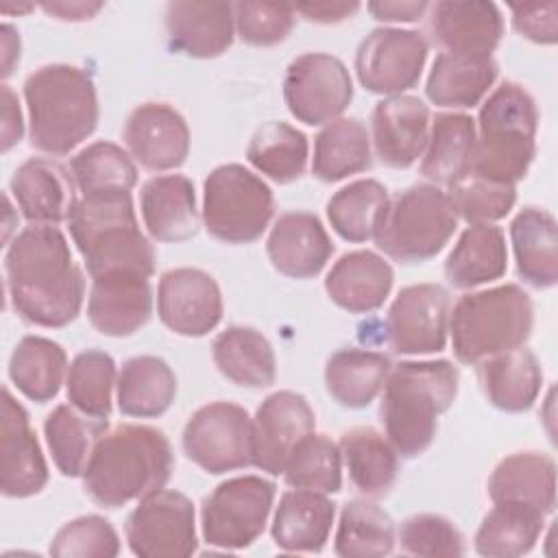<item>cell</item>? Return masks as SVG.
I'll return each instance as SVG.
<instances>
[{
	"label": "cell",
	"instance_id": "cell-1",
	"mask_svg": "<svg viewBox=\"0 0 558 558\" xmlns=\"http://www.w3.org/2000/svg\"><path fill=\"white\" fill-rule=\"evenodd\" d=\"M4 288L20 318L37 327L70 325L85 299V277L54 225H28L7 244Z\"/></svg>",
	"mask_w": 558,
	"mask_h": 558
},
{
	"label": "cell",
	"instance_id": "cell-2",
	"mask_svg": "<svg viewBox=\"0 0 558 558\" xmlns=\"http://www.w3.org/2000/svg\"><path fill=\"white\" fill-rule=\"evenodd\" d=\"M172 466V447L161 429L122 423L98 438L83 471V488L98 506L122 508L163 488Z\"/></svg>",
	"mask_w": 558,
	"mask_h": 558
},
{
	"label": "cell",
	"instance_id": "cell-3",
	"mask_svg": "<svg viewBox=\"0 0 558 558\" xmlns=\"http://www.w3.org/2000/svg\"><path fill=\"white\" fill-rule=\"evenodd\" d=\"M31 146L68 155L98 126L100 107L92 74L70 63H48L24 81Z\"/></svg>",
	"mask_w": 558,
	"mask_h": 558
},
{
	"label": "cell",
	"instance_id": "cell-4",
	"mask_svg": "<svg viewBox=\"0 0 558 558\" xmlns=\"http://www.w3.org/2000/svg\"><path fill=\"white\" fill-rule=\"evenodd\" d=\"M458 381V366L449 360L392 366L381 390L379 416L386 438L401 458H416L434 442L438 416L456 401Z\"/></svg>",
	"mask_w": 558,
	"mask_h": 558
},
{
	"label": "cell",
	"instance_id": "cell-5",
	"mask_svg": "<svg viewBox=\"0 0 558 558\" xmlns=\"http://www.w3.org/2000/svg\"><path fill=\"white\" fill-rule=\"evenodd\" d=\"M68 229L89 277L109 272L153 277L157 255L140 229L131 192L78 196Z\"/></svg>",
	"mask_w": 558,
	"mask_h": 558
},
{
	"label": "cell",
	"instance_id": "cell-6",
	"mask_svg": "<svg viewBox=\"0 0 558 558\" xmlns=\"http://www.w3.org/2000/svg\"><path fill=\"white\" fill-rule=\"evenodd\" d=\"M536 131V100L523 85L504 81L480 107L471 174L517 185L534 161Z\"/></svg>",
	"mask_w": 558,
	"mask_h": 558
},
{
	"label": "cell",
	"instance_id": "cell-7",
	"mask_svg": "<svg viewBox=\"0 0 558 558\" xmlns=\"http://www.w3.org/2000/svg\"><path fill=\"white\" fill-rule=\"evenodd\" d=\"M534 327L530 294L517 283L462 294L449 312V338L458 362L477 364L523 347Z\"/></svg>",
	"mask_w": 558,
	"mask_h": 558
},
{
	"label": "cell",
	"instance_id": "cell-8",
	"mask_svg": "<svg viewBox=\"0 0 558 558\" xmlns=\"http://www.w3.org/2000/svg\"><path fill=\"white\" fill-rule=\"evenodd\" d=\"M458 229L447 192L434 183H414L390 198L388 214L373 238L395 262L421 264L436 257Z\"/></svg>",
	"mask_w": 558,
	"mask_h": 558
},
{
	"label": "cell",
	"instance_id": "cell-9",
	"mask_svg": "<svg viewBox=\"0 0 558 558\" xmlns=\"http://www.w3.org/2000/svg\"><path fill=\"white\" fill-rule=\"evenodd\" d=\"M272 214V190L253 170L222 163L207 174L201 218L211 238L225 244H251L268 229Z\"/></svg>",
	"mask_w": 558,
	"mask_h": 558
},
{
	"label": "cell",
	"instance_id": "cell-10",
	"mask_svg": "<svg viewBox=\"0 0 558 558\" xmlns=\"http://www.w3.org/2000/svg\"><path fill=\"white\" fill-rule=\"evenodd\" d=\"M275 493V482L262 475L220 482L201 506L203 541L225 551L253 545L268 523Z\"/></svg>",
	"mask_w": 558,
	"mask_h": 558
},
{
	"label": "cell",
	"instance_id": "cell-11",
	"mask_svg": "<svg viewBox=\"0 0 558 558\" xmlns=\"http://www.w3.org/2000/svg\"><path fill=\"white\" fill-rule=\"evenodd\" d=\"M181 445L185 456L211 475L251 466L253 418L231 401H211L201 405L185 423Z\"/></svg>",
	"mask_w": 558,
	"mask_h": 558
},
{
	"label": "cell",
	"instance_id": "cell-12",
	"mask_svg": "<svg viewBox=\"0 0 558 558\" xmlns=\"http://www.w3.org/2000/svg\"><path fill=\"white\" fill-rule=\"evenodd\" d=\"M124 536L140 558L192 556L198 547L192 499L168 488L144 495L126 517Z\"/></svg>",
	"mask_w": 558,
	"mask_h": 558
},
{
	"label": "cell",
	"instance_id": "cell-13",
	"mask_svg": "<svg viewBox=\"0 0 558 558\" xmlns=\"http://www.w3.org/2000/svg\"><path fill=\"white\" fill-rule=\"evenodd\" d=\"M283 100L299 122L325 126L349 109L353 81L338 57L329 52H305L286 68Z\"/></svg>",
	"mask_w": 558,
	"mask_h": 558
},
{
	"label": "cell",
	"instance_id": "cell-14",
	"mask_svg": "<svg viewBox=\"0 0 558 558\" xmlns=\"http://www.w3.org/2000/svg\"><path fill=\"white\" fill-rule=\"evenodd\" d=\"M427 52V39L418 31L375 28L357 46V81L366 92L377 96L405 94L418 83Z\"/></svg>",
	"mask_w": 558,
	"mask_h": 558
},
{
	"label": "cell",
	"instance_id": "cell-15",
	"mask_svg": "<svg viewBox=\"0 0 558 558\" xmlns=\"http://www.w3.org/2000/svg\"><path fill=\"white\" fill-rule=\"evenodd\" d=\"M449 292L438 283H412L399 290L386 314V338L399 355H429L449 338Z\"/></svg>",
	"mask_w": 558,
	"mask_h": 558
},
{
	"label": "cell",
	"instance_id": "cell-16",
	"mask_svg": "<svg viewBox=\"0 0 558 558\" xmlns=\"http://www.w3.org/2000/svg\"><path fill=\"white\" fill-rule=\"evenodd\" d=\"M222 292L216 279L201 268H172L157 286L159 320L185 338L207 336L222 320Z\"/></svg>",
	"mask_w": 558,
	"mask_h": 558
},
{
	"label": "cell",
	"instance_id": "cell-17",
	"mask_svg": "<svg viewBox=\"0 0 558 558\" xmlns=\"http://www.w3.org/2000/svg\"><path fill=\"white\" fill-rule=\"evenodd\" d=\"M316 429L307 399L292 390L268 395L253 416V464L268 475H281L294 447Z\"/></svg>",
	"mask_w": 558,
	"mask_h": 558
},
{
	"label": "cell",
	"instance_id": "cell-18",
	"mask_svg": "<svg viewBox=\"0 0 558 558\" xmlns=\"http://www.w3.org/2000/svg\"><path fill=\"white\" fill-rule=\"evenodd\" d=\"M48 484V464L31 427L26 408L2 388L0 427V490L11 499H26Z\"/></svg>",
	"mask_w": 558,
	"mask_h": 558
},
{
	"label": "cell",
	"instance_id": "cell-19",
	"mask_svg": "<svg viewBox=\"0 0 558 558\" xmlns=\"http://www.w3.org/2000/svg\"><path fill=\"white\" fill-rule=\"evenodd\" d=\"M129 155L150 172L174 170L190 155V129L185 118L166 102L137 105L122 129Z\"/></svg>",
	"mask_w": 558,
	"mask_h": 558
},
{
	"label": "cell",
	"instance_id": "cell-20",
	"mask_svg": "<svg viewBox=\"0 0 558 558\" xmlns=\"http://www.w3.org/2000/svg\"><path fill=\"white\" fill-rule=\"evenodd\" d=\"M429 107L410 94L379 100L371 116V144L379 161L388 168H410L427 146Z\"/></svg>",
	"mask_w": 558,
	"mask_h": 558
},
{
	"label": "cell",
	"instance_id": "cell-21",
	"mask_svg": "<svg viewBox=\"0 0 558 558\" xmlns=\"http://www.w3.org/2000/svg\"><path fill=\"white\" fill-rule=\"evenodd\" d=\"M153 316V288L148 277L135 272H109L92 277L87 318L109 338H126L140 331Z\"/></svg>",
	"mask_w": 558,
	"mask_h": 558
},
{
	"label": "cell",
	"instance_id": "cell-22",
	"mask_svg": "<svg viewBox=\"0 0 558 558\" xmlns=\"http://www.w3.org/2000/svg\"><path fill=\"white\" fill-rule=\"evenodd\" d=\"M72 172L48 157H31L20 163L9 181L17 209L31 225L68 222L78 201Z\"/></svg>",
	"mask_w": 558,
	"mask_h": 558
},
{
	"label": "cell",
	"instance_id": "cell-23",
	"mask_svg": "<svg viewBox=\"0 0 558 558\" xmlns=\"http://www.w3.org/2000/svg\"><path fill=\"white\" fill-rule=\"evenodd\" d=\"M429 33L442 52L493 57L504 37V17L495 2L440 0L429 4Z\"/></svg>",
	"mask_w": 558,
	"mask_h": 558
},
{
	"label": "cell",
	"instance_id": "cell-24",
	"mask_svg": "<svg viewBox=\"0 0 558 558\" xmlns=\"http://www.w3.org/2000/svg\"><path fill=\"white\" fill-rule=\"evenodd\" d=\"M266 253L277 272L292 279H310L327 266L333 242L318 216L286 211L270 227Z\"/></svg>",
	"mask_w": 558,
	"mask_h": 558
},
{
	"label": "cell",
	"instance_id": "cell-25",
	"mask_svg": "<svg viewBox=\"0 0 558 558\" xmlns=\"http://www.w3.org/2000/svg\"><path fill=\"white\" fill-rule=\"evenodd\" d=\"M166 35L172 50L192 59L220 57L235 35L231 2H187L166 4Z\"/></svg>",
	"mask_w": 558,
	"mask_h": 558
},
{
	"label": "cell",
	"instance_id": "cell-26",
	"mask_svg": "<svg viewBox=\"0 0 558 558\" xmlns=\"http://www.w3.org/2000/svg\"><path fill=\"white\" fill-rule=\"evenodd\" d=\"M140 214L157 242H185L198 233L194 183L185 174L150 177L140 190Z\"/></svg>",
	"mask_w": 558,
	"mask_h": 558
},
{
	"label": "cell",
	"instance_id": "cell-27",
	"mask_svg": "<svg viewBox=\"0 0 558 558\" xmlns=\"http://www.w3.org/2000/svg\"><path fill=\"white\" fill-rule=\"evenodd\" d=\"M395 270L375 251L344 253L325 277L327 296L349 314H368L384 305L392 290Z\"/></svg>",
	"mask_w": 558,
	"mask_h": 558
},
{
	"label": "cell",
	"instance_id": "cell-28",
	"mask_svg": "<svg viewBox=\"0 0 558 558\" xmlns=\"http://www.w3.org/2000/svg\"><path fill=\"white\" fill-rule=\"evenodd\" d=\"M333 519L336 504L325 493L292 488L279 497L270 536L283 551L318 554L329 541Z\"/></svg>",
	"mask_w": 558,
	"mask_h": 558
},
{
	"label": "cell",
	"instance_id": "cell-29",
	"mask_svg": "<svg viewBox=\"0 0 558 558\" xmlns=\"http://www.w3.org/2000/svg\"><path fill=\"white\" fill-rule=\"evenodd\" d=\"M488 497L512 501L551 514L556 508V462L543 451L506 456L488 477Z\"/></svg>",
	"mask_w": 558,
	"mask_h": 558
},
{
	"label": "cell",
	"instance_id": "cell-30",
	"mask_svg": "<svg viewBox=\"0 0 558 558\" xmlns=\"http://www.w3.org/2000/svg\"><path fill=\"white\" fill-rule=\"evenodd\" d=\"M477 377L488 403L512 414L530 410L543 388V368L525 347L477 362Z\"/></svg>",
	"mask_w": 558,
	"mask_h": 558
},
{
	"label": "cell",
	"instance_id": "cell-31",
	"mask_svg": "<svg viewBox=\"0 0 558 558\" xmlns=\"http://www.w3.org/2000/svg\"><path fill=\"white\" fill-rule=\"evenodd\" d=\"M473 150L475 120L460 111L436 113L429 124V137L418 172L434 185L451 187L471 172Z\"/></svg>",
	"mask_w": 558,
	"mask_h": 558
},
{
	"label": "cell",
	"instance_id": "cell-32",
	"mask_svg": "<svg viewBox=\"0 0 558 558\" xmlns=\"http://www.w3.org/2000/svg\"><path fill=\"white\" fill-rule=\"evenodd\" d=\"M510 240L519 277L547 290L558 281V238L556 218L541 207H523L510 222Z\"/></svg>",
	"mask_w": 558,
	"mask_h": 558
},
{
	"label": "cell",
	"instance_id": "cell-33",
	"mask_svg": "<svg viewBox=\"0 0 558 558\" xmlns=\"http://www.w3.org/2000/svg\"><path fill=\"white\" fill-rule=\"evenodd\" d=\"M497 74L499 68L493 57L440 52L432 63L425 94L436 107L471 109L482 102Z\"/></svg>",
	"mask_w": 558,
	"mask_h": 558
},
{
	"label": "cell",
	"instance_id": "cell-34",
	"mask_svg": "<svg viewBox=\"0 0 558 558\" xmlns=\"http://www.w3.org/2000/svg\"><path fill=\"white\" fill-rule=\"evenodd\" d=\"M392 371L388 355L360 347H344L325 364V388L336 403L349 410L371 405Z\"/></svg>",
	"mask_w": 558,
	"mask_h": 558
},
{
	"label": "cell",
	"instance_id": "cell-35",
	"mask_svg": "<svg viewBox=\"0 0 558 558\" xmlns=\"http://www.w3.org/2000/svg\"><path fill=\"white\" fill-rule=\"evenodd\" d=\"M338 447L349 482L357 493L377 499L395 486L401 456L386 434L375 427H353L342 434Z\"/></svg>",
	"mask_w": 558,
	"mask_h": 558
},
{
	"label": "cell",
	"instance_id": "cell-36",
	"mask_svg": "<svg viewBox=\"0 0 558 558\" xmlns=\"http://www.w3.org/2000/svg\"><path fill=\"white\" fill-rule=\"evenodd\" d=\"M211 357L222 377L244 388H266L277 377L268 338L248 325H231L211 342Z\"/></svg>",
	"mask_w": 558,
	"mask_h": 558
},
{
	"label": "cell",
	"instance_id": "cell-37",
	"mask_svg": "<svg viewBox=\"0 0 558 558\" xmlns=\"http://www.w3.org/2000/svg\"><path fill=\"white\" fill-rule=\"evenodd\" d=\"M506 268V238L495 225H469L445 259V277L458 290H473L495 281Z\"/></svg>",
	"mask_w": 558,
	"mask_h": 558
},
{
	"label": "cell",
	"instance_id": "cell-38",
	"mask_svg": "<svg viewBox=\"0 0 558 558\" xmlns=\"http://www.w3.org/2000/svg\"><path fill=\"white\" fill-rule=\"evenodd\" d=\"M116 395L124 416L155 418L170 410L177 397V375L157 355H135L122 364Z\"/></svg>",
	"mask_w": 558,
	"mask_h": 558
},
{
	"label": "cell",
	"instance_id": "cell-39",
	"mask_svg": "<svg viewBox=\"0 0 558 558\" xmlns=\"http://www.w3.org/2000/svg\"><path fill=\"white\" fill-rule=\"evenodd\" d=\"M373 166V144L360 118H338L314 137L312 174L323 183H336Z\"/></svg>",
	"mask_w": 558,
	"mask_h": 558
},
{
	"label": "cell",
	"instance_id": "cell-40",
	"mask_svg": "<svg viewBox=\"0 0 558 558\" xmlns=\"http://www.w3.org/2000/svg\"><path fill=\"white\" fill-rule=\"evenodd\" d=\"M545 512L512 504L495 501V506L482 519L473 547L486 558H517L534 549L545 527Z\"/></svg>",
	"mask_w": 558,
	"mask_h": 558
},
{
	"label": "cell",
	"instance_id": "cell-41",
	"mask_svg": "<svg viewBox=\"0 0 558 558\" xmlns=\"http://www.w3.org/2000/svg\"><path fill=\"white\" fill-rule=\"evenodd\" d=\"M68 368L63 347L46 336H24L9 357V379L35 403H46L59 395Z\"/></svg>",
	"mask_w": 558,
	"mask_h": 558
},
{
	"label": "cell",
	"instance_id": "cell-42",
	"mask_svg": "<svg viewBox=\"0 0 558 558\" xmlns=\"http://www.w3.org/2000/svg\"><path fill=\"white\" fill-rule=\"evenodd\" d=\"M107 427V421L87 416L72 403L57 405L44 421L46 445L57 471L65 477H83L92 451Z\"/></svg>",
	"mask_w": 558,
	"mask_h": 558
},
{
	"label": "cell",
	"instance_id": "cell-43",
	"mask_svg": "<svg viewBox=\"0 0 558 558\" xmlns=\"http://www.w3.org/2000/svg\"><path fill=\"white\" fill-rule=\"evenodd\" d=\"M390 194L375 179H357L327 201V220L347 242L373 240L388 214Z\"/></svg>",
	"mask_w": 558,
	"mask_h": 558
},
{
	"label": "cell",
	"instance_id": "cell-44",
	"mask_svg": "<svg viewBox=\"0 0 558 558\" xmlns=\"http://www.w3.org/2000/svg\"><path fill=\"white\" fill-rule=\"evenodd\" d=\"M248 163L279 185H288L305 174L310 144L303 131L288 122H266L255 129L246 146Z\"/></svg>",
	"mask_w": 558,
	"mask_h": 558
},
{
	"label": "cell",
	"instance_id": "cell-45",
	"mask_svg": "<svg viewBox=\"0 0 558 558\" xmlns=\"http://www.w3.org/2000/svg\"><path fill=\"white\" fill-rule=\"evenodd\" d=\"M397 543L390 514L368 499L347 501L340 510L333 551L342 558H379Z\"/></svg>",
	"mask_w": 558,
	"mask_h": 558
},
{
	"label": "cell",
	"instance_id": "cell-46",
	"mask_svg": "<svg viewBox=\"0 0 558 558\" xmlns=\"http://www.w3.org/2000/svg\"><path fill=\"white\" fill-rule=\"evenodd\" d=\"M70 172L81 196L131 192L137 183L135 159L113 142H94L70 159Z\"/></svg>",
	"mask_w": 558,
	"mask_h": 558
},
{
	"label": "cell",
	"instance_id": "cell-47",
	"mask_svg": "<svg viewBox=\"0 0 558 558\" xmlns=\"http://www.w3.org/2000/svg\"><path fill=\"white\" fill-rule=\"evenodd\" d=\"M118 384L116 362L100 349H87L74 355L65 377L68 401L87 416L107 421L111 414V397Z\"/></svg>",
	"mask_w": 558,
	"mask_h": 558
},
{
	"label": "cell",
	"instance_id": "cell-48",
	"mask_svg": "<svg viewBox=\"0 0 558 558\" xmlns=\"http://www.w3.org/2000/svg\"><path fill=\"white\" fill-rule=\"evenodd\" d=\"M283 480L292 488L316 493H338L342 488V456L340 447L325 434L312 432L290 453Z\"/></svg>",
	"mask_w": 558,
	"mask_h": 558
},
{
	"label": "cell",
	"instance_id": "cell-49",
	"mask_svg": "<svg viewBox=\"0 0 558 558\" xmlns=\"http://www.w3.org/2000/svg\"><path fill=\"white\" fill-rule=\"evenodd\" d=\"M447 196L456 216L464 222L493 225L506 218L514 207L517 187L510 183H495L469 172L447 190Z\"/></svg>",
	"mask_w": 558,
	"mask_h": 558
},
{
	"label": "cell",
	"instance_id": "cell-50",
	"mask_svg": "<svg viewBox=\"0 0 558 558\" xmlns=\"http://www.w3.org/2000/svg\"><path fill=\"white\" fill-rule=\"evenodd\" d=\"M48 551L54 558H113L120 554V536L105 517L83 514L57 530Z\"/></svg>",
	"mask_w": 558,
	"mask_h": 558
},
{
	"label": "cell",
	"instance_id": "cell-51",
	"mask_svg": "<svg viewBox=\"0 0 558 558\" xmlns=\"http://www.w3.org/2000/svg\"><path fill=\"white\" fill-rule=\"evenodd\" d=\"M397 543L410 556H462L466 551L464 536L456 523L434 512L408 517L399 527Z\"/></svg>",
	"mask_w": 558,
	"mask_h": 558
},
{
	"label": "cell",
	"instance_id": "cell-52",
	"mask_svg": "<svg viewBox=\"0 0 558 558\" xmlns=\"http://www.w3.org/2000/svg\"><path fill=\"white\" fill-rule=\"evenodd\" d=\"M294 7L279 2H233L238 37L248 46H277L294 28Z\"/></svg>",
	"mask_w": 558,
	"mask_h": 558
},
{
	"label": "cell",
	"instance_id": "cell-53",
	"mask_svg": "<svg viewBox=\"0 0 558 558\" xmlns=\"http://www.w3.org/2000/svg\"><path fill=\"white\" fill-rule=\"evenodd\" d=\"M512 13L514 31L541 46H554L558 41V2H521L508 4Z\"/></svg>",
	"mask_w": 558,
	"mask_h": 558
},
{
	"label": "cell",
	"instance_id": "cell-54",
	"mask_svg": "<svg viewBox=\"0 0 558 558\" xmlns=\"http://www.w3.org/2000/svg\"><path fill=\"white\" fill-rule=\"evenodd\" d=\"M22 135H24V120H22L20 100L13 94V89L4 83L2 85V140H0V150L9 153L15 144H20Z\"/></svg>",
	"mask_w": 558,
	"mask_h": 558
},
{
	"label": "cell",
	"instance_id": "cell-55",
	"mask_svg": "<svg viewBox=\"0 0 558 558\" xmlns=\"http://www.w3.org/2000/svg\"><path fill=\"white\" fill-rule=\"evenodd\" d=\"M292 7L294 13L316 24H338L360 11V2H303Z\"/></svg>",
	"mask_w": 558,
	"mask_h": 558
},
{
	"label": "cell",
	"instance_id": "cell-56",
	"mask_svg": "<svg viewBox=\"0 0 558 558\" xmlns=\"http://www.w3.org/2000/svg\"><path fill=\"white\" fill-rule=\"evenodd\" d=\"M366 9L379 22H416L429 9V2H368Z\"/></svg>",
	"mask_w": 558,
	"mask_h": 558
},
{
	"label": "cell",
	"instance_id": "cell-57",
	"mask_svg": "<svg viewBox=\"0 0 558 558\" xmlns=\"http://www.w3.org/2000/svg\"><path fill=\"white\" fill-rule=\"evenodd\" d=\"M48 15L63 22H85L92 20L105 4L102 2H41L39 4Z\"/></svg>",
	"mask_w": 558,
	"mask_h": 558
},
{
	"label": "cell",
	"instance_id": "cell-58",
	"mask_svg": "<svg viewBox=\"0 0 558 558\" xmlns=\"http://www.w3.org/2000/svg\"><path fill=\"white\" fill-rule=\"evenodd\" d=\"M0 41H2V76L7 78L15 63L20 61V33L11 24L0 26Z\"/></svg>",
	"mask_w": 558,
	"mask_h": 558
},
{
	"label": "cell",
	"instance_id": "cell-59",
	"mask_svg": "<svg viewBox=\"0 0 558 558\" xmlns=\"http://www.w3.org/2000/svg\"><path fill=\"white\" fill-rule=\"evenodd\" d=\"M31 9H33V4H26V7H9V4H0V11H2V13H9V11L26 13V11H31Z\"/></svg>",
	"mask_w": 558,
	"mask_h": 558
}]
</instances>
